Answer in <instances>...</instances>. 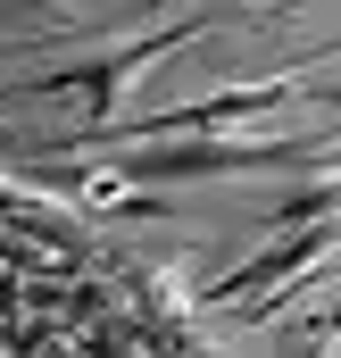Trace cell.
<instances>
[{
    "label": "cell",
    "instance_id": "1",
    "mask_svg": "<svg viewBox=\"0 0 341 358\" xmlns=\"http://www.w3.org/2000/svg\"><path fill=\"white\" fill-rule=\"evenodd\" d=\"M333 250V234H300V242H283V250H266V259H250L242 275H225V283H208L217 300H233V292H250V283H266V275H291V267H317Z\"/></svg>",
    "mask_w": 341,
    "mask_h": 358
},
{
    "label": "cell",
    "instance_id": "2",
    "mask_svg": "<svg viewBox=\"0 0 341 358\" xmlns=\"http://www.w3.org/2000/svg\"><path fill=\"white\" fill-rule=\"evenodd\" d=\"M333 200H341V183H325V192H291V200H283L275 217H283V225H300V217H325Z\"/></svg>",
    "mask_w": 341,
    "mask_h": 358
}]
</instances>
